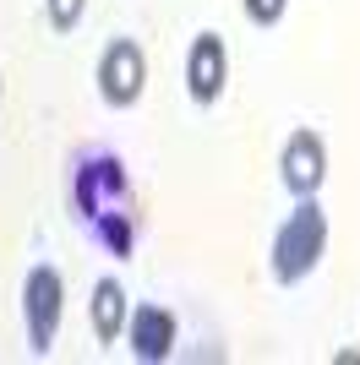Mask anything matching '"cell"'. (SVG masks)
I'll list each match as a JSON object with an SVG mask.
<instances>
[{"label":"cell","instance_id":"2","mask_svg":"<svg viewBox=\"0 0 360 365\" xmlns=\"http://www.w3.org/2000/svg\"><path fill=\"white\" fill-rule=\"evenodd\" d=\"M131 191V175H126V158L115 148H76L71 153V169H66V197H71V213L76 224L88 229L104 207H120Z\"/></svg>","mask_w":360,"mask_h":365},{"label":"cell","instance_id":"5","mask_svg":"<svg viewBox=\"0 0 360 365\" xmlns=\"http://www.w3.org/2000/svg\"><path fill=\"white\" fill-rule=\"evenodd\" d=\"M229 88V44L213 28H202L186 49V98L196 109H213Z\"/></svg>","mask_w":360,"mask_h":365},{"label":"cell","instance_id":"6","mask_svg":"<svg viewBox=\"0 0 360 365\" xmlns=\"http://www.w3.org/2000/svg\"><path fill=\"white\" fill-rule=\"evenodd\" d=\"M279 180H284L289 197H316L322 191V180H328V142H322V131H311V125L289 131L284 148H279Z\"/></svg>","mask_w":360,"mask_h":365},{"label":"cell","instance_id":"10","mask_svg":"<svg viewBox=\"0 0 360 365\" xmlns=\"http://www.w3.org/2000/svg\"><path fill=\"white\" fill-rule=\"evenodd\" d=\"M82 11H88V0H44V22L55 33H76Z\"/></svg>","mask_w":360,"mask_h":365},{"label":"cell","instance_id":"11","mask_svg":"<svg viewBox=\"0 0 360 365\" xmlns=\"http://www.w3.org/2000/svg\"><path fill=\"white\" fill-rule=\"evenodd\" d=\"M240 11H246L251 28H279L284 11H289V0H240Z\"/></svg>","mask_w":360,"mask_h":365},{"label":"cell","instance_id":"7","mask_svg":"<svg viewBox=\"0 0 360 365\" xmlns=\"http://www.w3.org/2000/svg\"><path fill=\"white\" fill-rule=\"evenodd\" d=\"M175 311L169 305H131V317H126V349H131V360L142 365H159L175 354Z\"/></svg>","mask_w":360,"mask_h":365},{"label":"cell","instance_id":"1","mask_svg":"<svg viewBox=\"0 0 360 365\" xmlns=\"http://www.w3.org/2000/svg\"><path fill=\"white\" fill-rule=\"evenodd\" d=\"M322 257H328V213H322L316 197H295V213L273 229V240H268L273 284H279V289L306 284V278L322 267Z\"/></svg>","mask_w":360,"mask_h":365},{"label":"cell","instance_id":"4","mask_svg":"<svg viewBox=\"0 0 360 365\" xmlns=\"http://www.w3.org/2000/svg\"><path fill=\"white\" fill-rule=\"evenodd\" d=\"M93 88L109 109H136L142 93H148V55L136 38H109L99 49V66H93Z\"/></svg>","mask_w":360,"mask_h":365},{"label":"cell","instance_id":"9","mask_svg":"<svg viewBox=\"0 0 360 365\" xmlns=\"http://www.w3.org/2000/svg\"><path fill=\"white\" fill-rule=\"evenodd\" d=\"M88 235L104 245L115 262H126L136 251V213H126V202H120V207H104V213L88 224Z\"/></svg>","mask_w":360,"mask_h":365},{"label":"cell","instance_id":"3","mask_svg":"<svg viewBox=\"0 0 360 365\" xmlns=\"http://www.w3.org/2000/svg\"><path fill=\"white\" fill-rule=\"evenodd\" d=\"M60 322H66V278H60V267L39 262V267H28V278H22V333H28L33 360H44V354L55 349Z\"/></svg>","mask_w":360,"mask_h":365},{"label":"cell","instance_id":"12","mask_svg":"<svg viewBox=\"0 0 360 365\" xmlns=\"http://www.w3.org/2000/svg\"><path fill=\"white\" fill-rule=\"evenodd\" d=\"M0 93H6V76H0Z\"/></svg>","mask_w":360,"mask_h":365},{"label":"cell","instance_id":"8","mask_svg":"<svg viewBox=\"0 0 360 365\" xmlns=\"http://www.w3.org/2000/svg\"><path fill=\"white\" fill-rule=\"evenodd\" d=\"M126 317H131V300H126V284L115 273H104L93 284V300H88V322H93V338L99 344H120L126 338Z\"/></svg>","mask_w":360,"mask_h":365}]
</instances>
